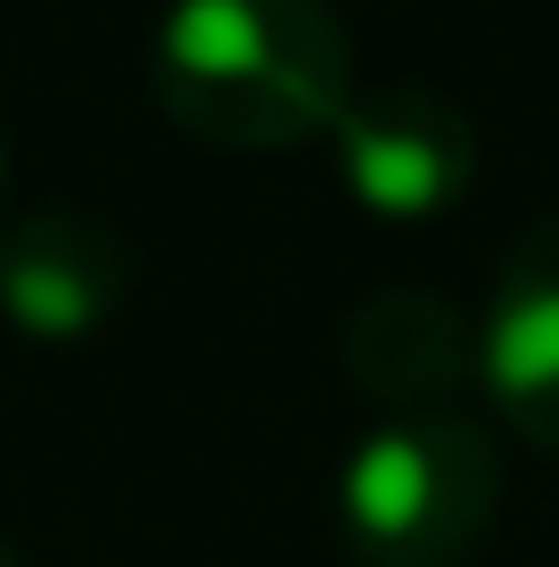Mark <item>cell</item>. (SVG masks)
Returning <instances> with one entry per match:
<instances>
[{
  "mask_svg": "<svg viewBox=\"0 0 559 567\" xmlns=\"http://www.w3.org/2000/svg\"><path fill=\"white\" fill-rule=\"evenodd\" d=\"M0 567H25V559H17V551H9V543H0Z\"/></svg>",
  "mask_w": 559,
  "mask_h": 567,
  "instance_id": "cell-8",
  "label": "cell"
},
{
  "mask_svg": "<svg viewBox=\"0 0 559 567\" xmlns=\"http://www.w3.org/2000/svg\"><path fill=\"white\" fill-rule=\"evenodd\" d=\"M503 453L460 412L379 420L338 468V535L362 567H460L494 535Z\"/></svg>",
  "mask_w": 559,
  "mask_h": 567,
  "instance_id": "cell-2",
  "label": "cell"
},
{
  "mask_svg": "<svg viewBox=\"0 0 559 567\" xmlns=\"http://www.w3.org/2000/svg\"><path fill=\"white\" fill-rule=\"evenodd\" d=\"M338 189L371 223H436L477 189V124L445 91H354L330 124Z\"/></svg>",
  "mask_w": 559,
  "mask_h": 567,
  "instance_id": "cell-3",
  "label": "cell"
},
{
  "mask_svg": "<svg viewBox=\"0 0 559 567\" xmlns=\"http://www.w3.org/2000/svg\"><path fill=\"white\" fill-rule=\"evenodd\" d=\"M477 386L494 395L503 427L559 453V214L518 230L477 312Z\"/></svg>",
  "mask_w": 559,
  "mask_h": 567,
  "instance_id": "cell-4",
  "label": "cell"
},
{
  "mask_svg": "<svg viewBox=\"0 0 559 567\" xmlns=\"http://www.w3.org/2000/svg\"><path fill=\"white\" fill-rule=\"evenodd\" d=\"M0 198H9V141H0Z\"/></svg>",
  "mask_w": 559,
  "mask_h": 567,
  "instance_id": "cell-7",
  "label": "cell"
},
{
  "mask_svg": "<svg viewBox=\"0 0 559 567\" xmlns=\"http://www.w3.org/2000/svg\"><path fill=\"white\" fill-rule=\"evenodd\" d=\"M338 362L345 386L387 420L453 412V395L477 379V321L436 288H371L338 329Z\"/></svg>",
  "mask_w": 559,
  "mask_h": 567,
  "instance_id": "cell-5",
  "label": "cell"
},
{
  "mask_svg": "<svg viewBox=\"0 0 559 567\" xmlns=\"http://www.w3.org/2000/svg\"><path fill=\"white\" fill-rule=\"evenodd\" d=\"M124 305V247L83 214H17L0 223V321L33 346L100 338Z\"/></svg>",
  "mask_w": 559,
  "mask_h": 567,
  "instance_id": "cell-6",
  "label": "cell"
},
{
  "mask_svg": "<svg viewBox=\"0 0 559 567\" xmlns=\"http://www.w3.org/2000/svg\"><path fill=\"white\" fill-rule=\"evenodd\" d=\"M148 100L230 156L304 148L354 107V42L321 0H173L148 42Z\"/></svg>",
  "mask_w": 559,
  "mask_h": 567,
  "instance_id": "cell-1",
  "label": "cell"
}]
</instances>
